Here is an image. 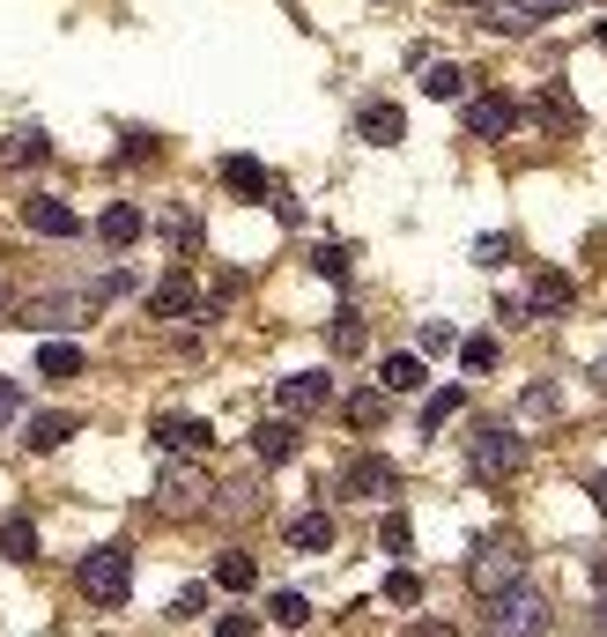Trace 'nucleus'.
<instances>
[{
	"mask_svg": "<svg viewBox=\"0 0 607 637\" xmlns=\"http://www.w3.org/2000/svg\"><path fill=\"white\" fill-rule=\"evenodd\" d=\"M74 586L90 608H126V593H134V549L112 541V549H90L82 564H74Z\"/></svg>",
	"mask_w": 607,
	"mask_h": 637,
	"instance_id": "1",
	"label": "nucleus"
},
{
	"mask_svg": "<svg viewBox=\"0 0 607 637\" xmlns=\"http://www.w3.org/2000/svg\"><path fill=\"white\" fill-rule=\"evenodd\" d=\"M541 630H548V593L526 586V578L511 593H496L482 615V637H541Z\"/></svg>",
	"mask_w": 607,
	"mask_h": 637,
	"instance_id": "2",
	"label": "nucleus"
},
{
	"mask_svg": "<svg viewBox=\"0 0 607 637\" xmlns=\"http://www.w3.org/2000/svg\"><path fill=\"white\" fill-rule=\"evenodd\" d=\"M467 467H474V482H504L526 467V438L504 430V422H482L474 438H467Z\"/></svg>",
	"mask_w": 607,
	"mask_h": 637,
	"instance_id": "3",
	"label": "nucleus"
},
{
	"mask_svg": "<svg viewBox=\"0 0 607 637\" xmlns=\"http://www.w3.org/2000/svg\"><path fill=\"white\" fill-rule=\"evenodd\" d=\"M519 571H526L519 541H482V549L467 556V586L482 593V601H496V593H511V586H519Z\"/></svg>",
	"mask_w": 607,
	"mask_h": 637,
	"instance_id": "4",
	"label": "nucleus"
},
{
	"mask_svg": "<svg viewBox=\"0 0 607 637\" xmlns=\"http://www.w3.org/2000/svg\"><path fill=\"white\" fill-rule=\"evenodd\" d=\"M90 312H97V296H30L23 312H15V326H30V334H67V326H90Z\"/></svg>",
	"mask_w": 607,
	"mask_h": 637,
	"instance_id": "5",
	"label": "nucleus"
},
{
	"mask_svg": "<svg viewBox=\"0 0 607 637\" xmlns=\"http://www.w3.org/2000/svg\"><path fill=\"white\" fill-rule=\"evenodd\" d=\"M208 497H222V490H216V474L193 467V460H170L164 474H156V504H164V512H200Z\"/></svg>",
	"mask_w": 607,
	"mask_h": 637,
	"instance_id": "6",
	"label": "nucleus"
},
{
	"mask_svg": "<svg viewBox=\"0 0 607 637\" xmlns=\"http://www.w3.org/2000/svg\"><path fill=\"white\" fill-rule=\"evenodd\" d=\"M578 0H482V30H504V38H519V30L534 23H556V15H571Z\"/></svg>",
	"mask_w": 607,
	"mask_h": 637,
	"instance_id": "7",
	"label": "nucleus"
},
{
	"mask_svg": "<svg viewBox=\"0 0 607 637\" xmlns=\"http://www.w3.org/2000/svg\"><path fill=\"white\" fill-rule=\"evenodd\" d=\"M400 490V467L378 460V452H364V460H348L341 467V497H364V504H378V497Z\"/></svg>",
	"mask_w": 607,
	"mask_h": 637,
	"instance_id": "8",
	"label": "nucleus"
},
{
	"mask_svg": "<svg viewBox=\"0 0 607 637\" xmlns=\"http://www.w3.org/2000/svg\"><path fill=\"white\" fill-rule=\"evenodd\" d=\"M274 400H282V416H318V408L334 400V378H326V370H290V378L274 386Z\"/></svg>",
	"mask_w": 607,
	"mask_h": 637,
	"instance_id": "9",
	"label": "nucleus"
},
{
	"mask_svg": "<svg viewBox=\"0 0 607 637\" xmlns=\"http://www.w3.org/2000/svg\"><path fill=\"white\" fill-rule=\"evenodd\" d=\"M511 126H519V104H511V97H496V90L467 104V134H474V142H504Z\"/></svg>",
	"mask_w": 607,
	"mask_h": 637,
	"instance_id": "10",
	"label": "nucleus"
},
{
	"mask_svg": "<svg viewBox=\"0 0 607 637\" xmlns=\"http://www.w3.org/2000/svg\"><path fill=\"white\" fill-rule=\"evenodd\" d=\"M200 312V296H193V274H178L170 268L156 290H148V318H193Z\"/></svg>",
	"mask_w": 607,
	"mask_h": 637,
	"instance_id": "11",
	"label": "nucleus"
},
{
	"mask_svg": "<svg viewBox=\"0 0 607 637\" xmlns=\"http://www.w3.org/2000/svg\"><path fill=\"white\" fill-rule=\"evenodd\" d=\"M208 438H216V430H208L200 416H156V430H148V445H156V452H200Z\"/></svg>",
	"mask_w": 607,
	"mask_h": 637,
	"instance_id": "12",
	"label": "nucleus"
},
{
	"mask_svg": "<svg viewBox=\"0 0 607 637\" xmlns=\"http://www.w3.org/2000/svg\"><path fill=\"white\" fill-rule=\"evenodd\" d=\"M23 222L38 230V238H74V230H82V222H74V208H67V200H52V194H30V200H23Z\"/></svg>",
	"mask_w": 607,
	"mask_h": 637,
	"instance_id": "13",
	"label": "nucleus"
},
{
	"mask_svg": "<svg viewBox=\"0 0 607 637\" xmlns=\"http://www.w3.org/2000/svg\"><path fill=\"white\" fill-rule=\"evenodd\" d=\"M296 445H304V430H296V416H274V422H260V430H252V452H260L268 467L296 460Z\"/></svg>",
	"mask_w": 607,
	"mask_h": 637,
	"instance_id": "14",
	"label": "nucleus"
},
{
	"mask_svg": "<svg viewBox=\"0 0 607 637\" xmlns=\"http://www.w3.org/2000/svg\"><path fill=\"white\" fill-rule=\"evenodd\" d=\"M74 430H82V416H67V408H45V416L23 422V445H30V452H52V445H67Z\"/></svg>",
	"mask_w": 607,
	"mask_h": 637,
	"instance_id": "15",
	"label": "nucleus"
},
{
	"mask_svg": "<svg viewBox=\"0 0 607 637\" xmlns=\"http://www.w3.org/2000/svg\"><path fill=\"white\" fill-rule=\"evenodd\" d=\"M290 549L296 556H326V549H334V519L326 512H296L290 519Z\"/></svg>",
	"mask_w": 607,
	"mask_h": 637,
	"instance_id": "16",
	"label": "nucleus"
},
{
	"mask_svg": "<svg viewBox=\"0 0 607 637\" xmlns=\"http://www.w3.org/2000/svg\"><path fill=\"white\" fill-rule=\"evenodd\" d=\"M222 186H230V194H244V200H260L274 178H268V164H260V156H222Z\"/></svg>",
	"mask_w": 607,
	"mask_h": 637,
	"instance_id": "17",
	"label": "nucleus"
},
{
	"mask_svg": "<svg viewBox=\"0 0 607 637\" xmlns=\"http://www.w3.org/2000/svg\"><path fill=\"white\" fill-rule=\"evenodd\" d=\"M45 156H52V134H38V126H23V134L0 142V164H8V171H30V164H45Z\"/></svg>",
	"mask_w": 607,
	"mask_h": 637,
	"instance_id": "18",
	"label": "nucleus"
},
{
	"mask_svg": "<svg viewBox=\"0 0 607 637\" xmlns=\"http://www.w3.org/2000/svg\"><path fill=\"white\" fill-rule=\"evenodd\" d=\"M142 230H148V222H142V208H134V200H112V208L97 216V238H104V246H134Z\"/></svg>",
	"mask_w": 607,
	"mask_h": 637,
	"instance_id": "19",
	"label": "nucleus"
},
{
	"mask_svg": "<svg viewBox=\"0 0 607 637\" xmlns=\"http://www.w3.org/2000/svg\"><path fill=\"white\" fill-rule=\"evenodd\" d=\"M356 134H364V142H378V148H393L400 134H408V119H400V104H364Z\"/></svg>",
	"mask_w": 607,
	"mask_h": 637,
	"instance_id": "20",
	"label": "nucleus"
},
{
	"mask_svg": "<svg viewBox=\"0 0 607 637\" xmlns=\"http://www.w3.org/2000/svg\"><path fill=\"white\" fill-rule=\"evenodd\" d=\"M571 274H534V296H526V318H556L563 304H571Z\"/></svg>",
	"mask_w": 607,
	"mask_h": 637,
	"instance_id": "21",
	"label": "nucleus"
},
{
	"mask_svg": "<svg viewBox=\"0 0 607 637\" xmlns=\"http://www.w3.org/2000/svg\"><path fill=\"white\" fill-rule=\"evenodd\" d=\"M216 586L222 593H252V586H260V564H252L244 549H222V556H216Z\"/></svg>",
	"mask_w": 607,
	"mask_h": 637,
	"instance_id": "22",
	"label": "nucleus"
},
{
	"mask_svg": "<svg viewBox=\"0 0 607 637\" xmlns=\"http://www.w3.org/2000/svg\"><path fill=\"white\" fill-rule=\"evenodd\" d=\"M378 386L386 393H415L422 386V356H408V348H400V356H378Z\"/></svg>",
	"mask_w": 607,
	"mask_h": 637,
	"instance_id": "23",
	"label": "nucleus"
},
{
	"mask_svg": "<svg viewBox=\"0 0 607 637\" xmlns=\"http://www.w3.org/2000/svg\"><path fill=\"white\" fill-rule=\"evenodd\" d=\"M422 97H430V104H460L467 97V74L452 67V60H438V67L422 74Z\"/></svg>",
	"mask_w": 607,
	"mask_h": 637,
	"instance_id": "24",
	"label": "nucleus"
},
{
	"mask_svg": "<svg viewBox=\"0 0 607 637\" xmlns=\"http://www.w3.org/2000/svg\"><path fill=\"white\" fill-rule=\"evenodd\" d=\"M0 556H8V564H30V556H38V526H30L23 512L0 526Z\"/></svg>",
	"mask_w": 607,
	"mask_h": 637,
	"instance_id": "25",
	"label": "nucleus"
},
{
	"mask_svg": "<svg viewBox=\"0 0 607 637\" xmlns=\"http://www.w3.org/2000/svg\"><path fill=\"white\" fill-rule=\"evenodd\" d=\"M38 378H82V348L74 342H45L38 348Z\"/></svg>",
	"mask_w": 607,
	"mask_h": 637,
	"instance_id": "26",
	"label": "nucleus"
},
{
	"mask_svg": "<svg viewBox=\"0 0 607 637\" xmlns=\"http://www.w3.org/2000/svg\"><path fill=\"white\" fill-rule=\"evenodd\" d=\"M519 416H526V422H548V416H563V393L548 386V378H534V386L519 393Z\"/></svg>",
	"mask_w": 607,
	"mask_h": 637,
	"instance_id": "27",
	"label": "nucleus"
},
{
	"mask_svg": "<svg viewBox=\"0 0 607 637\" xmlns=\"http://www.w3.org/2000/svg\"><path fill=\"white\" fill-rule=\"evenodd\" d=\"M460 408H467V393H460V386H438V393H430V400H422V430L438 438V422H452V416H460Z\"/></svg>",
	"mask_w": 607,
	"mask_h": 637,
	"instance_id": "28",
	"label": "nucleus"
},
{
	"mask_svg": "<svg viewBox=\"0 0 607 637\" xmlns=\"http://www.w3.org/2000/svg\"><path fill=\"white\" fill-rule=\"evenodd\" d=\"M268 615H274V623H282V630H304V623H312V601H304V593H290V586H282V593H268Z\"/></svg>",
	"mask_w": 607,
	"mask_h": 637,
	"instance_id": "29",
	"label": "nucleus"
},
{
	"mask_svg": "<svg viewBox=\"0 0 607 637\" xmlns=\"http://www.w3.org/2000/svg\"><path fill=\"white\" fill-rule=\"evenodd\" d=\"M326 342H334L341 356H356V348H364V312H334V326H326Z\"/></svg>",
	"mask_w": 607,
	"mask_h": 637,
	"instance_id": "30",
	"label": "nucleus"
},
{
	"mask_svg": "<svg viewBox=\"0 0 607 637\" xmlns=\"http://www.w3.org/2000/svg\"><path fill=\"white\" fill-rule=\"evenodd\" d=\"M460 364L482 378V370H496V334H474V342H460Z\"/></svg>",
	"mask_w": 607,
	"mask_h": 637,
	"instance_id": "31",
	"label": "nucleus"
},
{
	"mask_svg": "<svg viewBox=\"0 0 607 637\" xmlns=\"http://www.w3.org/2000/svg\"><path fill=\"white\" fill-rule=\"evenodd\" d=\"M348 422H356V430L386 422V393H348Z\"/></svg>",
	"mask_w": 607,
	"mask_h": 637,
	"instance_id": "32",
	"label": "nucleus"
},
{
	"mask_svg": "<svg viewBox=\"0 0 607 637\" xmlns=\"http://www.w3.org/2000/svg\"><path fill=\"white\" fill-rule=\"evenodd\" d=\"M378 541H386V556H408V512H386V519H378Z\"/></svg>",
	"mask_w": 607,
	"mask_h": 637,
	"instance_id": "33",
	"label": "nucleus"
},
{
	"mask_svg": "<svg viewBox=\"0 0 607 637\" xmlns=\"http://www.w3.org/2000/svg\"><path fill=\"white\" fill-rule=\"evenodd\" d=\"M415 342H422V356H444V348H460V334H452L444 318H422V334H415Z\"/></svg>",
	"mask_w": 607,
	"mask_h": 637,
	"instance_id": "34",
	"label": "nucleus"
},
{
	"mask_svg": "<svg viewBox=\"0 0 607 637\" xmlns=\"http://www.w3.org/2000/svg\"><path fill=\"white\" fill-rule=\"evenodd\" d=\"M541 119L548 126H578V104L563 97V90H541Z\"/></svg>",
	"mask_w": 607,
	"mask_h": 637,
	"instance_id": "35",
	"label": "nucleus"
},
{
	"mask_svg": "<svg viewBox=\"0 0 607 637\" xmlns=\"http://www.w3.org/2000/svg\"><path fill=\"white\" fill-rule=\"evenodd\" d=\"M386 601H393V608H415V601H422V578H415V571H393V578H386Z\"/></svg>",
	"mask_w": 607,
	"mask_h": 637,
	"instance_id": "36",
	"label": "nucleus"
},
{
	"mask_svg": "<svg viewBox=\"0 0 607 637\" xmlns=\"http://www.w3.org/2000/svg\"><path fill=\"white\" fill-rule=\"evenodd\" d=\"M312 268L326 274V282H348V246H318V252H312Z\"/></svg>",
	"mask_w": 607,
	"mask_h": 637,
	"instance_id": "37",
	"label": "nucleus"
},
{
	"mask_svg": "<svg viewBox=\"0 0 607 637\" xmlns=\"http://www.w3.org/2000/svg\"><path fill=\"white\" fill-rule=\"evenodd\" d=\"M474 260H482V268H504L511 246H504V238H482V246H474Z\"/></svg>",
	"mask_w": 607,
	"mask_h": 637,
	"instance_id": "38",
	"label": "nucleus"
},
{
	"mask_svg": "<svg viewBox=\"0 0 607 637\" xmlns=\"http://www.w3.org/2000/svg\"><path fill=\"white\" fill-rule=\"evenodd\" d=\"M216 637H260V623H252V615H222Z\"/></svg>",
	"mask_w": 607,
	"mask_h": 637,
	"instance_id": "39",
	"label": "nucleus"
},
{
	"mask_svg": "<svg viewBox=\"0 0 607 637\" xmlns=\"http://www.w3.org/2000/svg\"><path fill=\"white\" fill-rule=\"evenodd\" d=\"M408 637H460V630H452L444 615H422V623H408Z\"/></svg>",
	"mask_w": 607,
	"mask_h": 637,
	"instance_id": "40",
	"label": "nucleus"
},
{
	"mask_svg": "<svg viewBox=\"0 0 607 637\" xmlns=\"http://www.w3.org/2000/svg\"><path fill=\"white\" fill-rule=\"evenodd\" d=\"M170 608H178V615H200V608H208V586H186L178 601H170Z\"/></svg>",
	"mask_w": 607,
	"mask_h": 637,
	"instance_id": "41",
	"label": "nucleus"
},
{
	"mask_svg": "<svg viewBox=\"0 0 607 637\" xmlns=\"http://www.w3.org/2000/svg\"><path fill=\"white\" fill-rule=\"evenodd\" d=\"M8 416H23V393H15V378H0V422Z\"/></svg>",
	"mask_w": 607,
	"mask_h": 637,
	"instance_id": "42",
	"label": "nucleus"
},
{
	"mask_svg": "<svg viewBox=\"0 0 607 637\" xmlns=\"http://www.w3.org/2000/svg\"><path fill=\"white\" fill-rule=\"evenodd\" d=\"M15 312H23V296H15L8 282H0V326H15Z\"/></svg>",
	"mask_w": 607,
	"mask_h": 637,
	"instance_id": "43",
	"label": "nucleus"
},
{
	"mask_svg": "<svg viewBox=\"0 0 607 637\" xmlns=\"http://www.w3.org/2000/svg\"><path fill=\"white\" fill-rule=\"evenodd\" d=\"M585 490H593V504H600V512H607V474H593V482H585Z\"/></svg>",
	"mask_w": 607,
	"mask_h": 637,
	"instance_id": "44",
	"label": "nucleus"
},
{
	"mask_svg": "<svg viewBox=\"0 0 607 637\" xmlns=\"http://www.w3.org/2000/svg\"><path fill=\"white\" fill-rule=\"evenodd\" d=\"M593 586H600V593H607V556H600V564H593Z\"/></svg>",
	"mask_w": 607,
	"mask_h": 637,
	"instance_id": "45",
	"label": "nucleus"
},
{
	"mask_svg": "<svg viewBox=\"0 0 607 637\" xmlns=\"http://www.w3.org/2000/svg\"><path fill=\"white\" fill-rule=\"evenodd\" d=\"M593 378H600V393H607V356H600V364H593Z\"/></svg>",
	"mask_w": 607,
	"mask_h": 637,
	"instance_id": "46",
	"label": "nucleus"
},
{
	"mask_svg": "<svg viewBox=\"0 0 607 637\" xmlns=\"http://www.w3.org/2000/svg\"><path fill=\"white\" fill-rule=\"evenodd\" d=\"M600 637H607V601H600Z\"/></svg>",
	"mask_w": 607,
	"mask_h": 637,
	"instance_id": "47",
	"label": "nucleus"
},
{
	"mask_svg": "<svg viewBox=\"0 0 607 637\" xmlns=\"http://www.w3.org/2000/svg\"><path fill=\"white\" fill-rule=\"evenodd\" d=\"M600 45H607V23H600Z\"/></svg>",
	"mask_w": 607,
	"mask_h": 637,
	"instance_id": "48",
	"label": "nucleus"
},
{
	"mask_svg": "<svg viewBox=\"0 0 607 637\" xmlns=\"http://www.w3.org/2000/svg\"><path fill=\"white\" fill-rule=\"evenodd\" d=\"M474 8H482V0H474Z\"/></svg>",
	"mask_w": 607,
	"mask_h": 637,
	"instance_id": "49",
	"label": "nucleus"
}]
</instances>
